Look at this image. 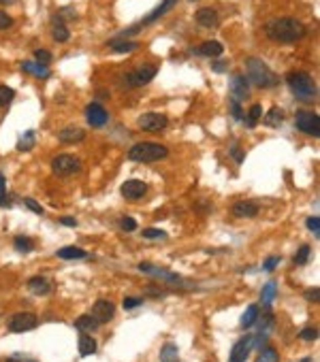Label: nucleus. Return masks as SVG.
Segmentation results:
<instances>
[{"label": "nucleus", "mask_w": 320, "mask_h": 362, "mask_svg": "<svg viewBox=\"0 0 320 362\" xmlns=\"http://www.w3.org/2000/svg\"><path fill=\"white\" fill-rule=\"evenodd\" d=\"M122 228L128 232H133V230H137V222L133 220V217H122Z\"/></svg>", "instance_id": "nucleus-46"}, {"label": "nucleus", "mask_w": 320, "mask_h": 362, "mask_svg": "<svg viewBox=\"0 0 320 362\" xmlns=\"http://www.w3.org/2000/svg\"><path fill=\"white\" fill-rule=\"evenodd\" d=\"M34 60H37V62L39 64H50L52 62V54L50 51H47V49H37V51H34Z\"/></svg>", "instance_id": "nucleus-38"}, {"label": "nucleus", "mask_w": 320, "mask_h": 362, "mask_svg": "<svg viewBox=\"0 0 320 362\" xmlns=\"http://www.w3.org/2000/svg\"><path fill=\"white\" fill-rule=\"evenodd\" d=\"M141 303H143V300H141V298H137V296H128V298H124V309H135V307H141Z\"/></svg>", "instance_id": "nucleus-43"}, {"label": "nucleus", "mask_w": 320, "mask_h": 362, "mask_svg": "<svg viewBox=\"0 0 320 362\" xmlns=\"http://www.w3.org/2000/svg\"><path fill=\"white\" fill-rule=\"evenodd\" d=\"M222 51H224V45L218 41H205V43H201V47L196 49L199 56H207V58H218V56H222Z\"/></svg>", "instance_id": "nucleus-19"}, {"label": "nucleus", "mask_w": 320, "mask_h": 362, "mask_svg": "<svg viewBox=\"0 0 320 362\" xmlns=\"http://www.w3.org/2000/svg\"><path fill=\"white\" fill-rule=\"evenodd\" d=\"M28 290H30L32 294L43 296V294L50 292V281H47L45 277H32V279L28 281Z\"/></svg>", "instance_id": "nucleus-22"}, {"label": "nucleus", "mask_w": 320, "mask_h": 362, "mask_svg": "<svg viewBox=\"0 0 320 362\" xmlns=\"http://www.w3.org/2000/svg\"><path fill=\"white\" fill-rule=\"evenodd\" d=\"M23 202H26V207L30 209V211H34V213H43V207H41V204L37 202V200H32V198H23Z\"/></svg>", "instance_id": "nucleus-45"}, {"label": "nucleus", "mask_w": 320, "mask_h": 362, "mask_svg": "<svg viewBox=\"0 0 320 362\" xmlns=\"http://www.w3.org/2000/svg\"><path fill=\"white\" fill-rule=\"evenodd\" d=\"M310 253H312V247H310V245H303V247H299L297 256H294V264H299V267H303V264L307 262V258H310Z\"/></svg>", "instance_id": "nucleus-36"}, {"label": "nucleus", "mask_w": 320, "mask_h": 362, "mask_svg": "<svg viewBox=\"0 0 320 362\" xmlns=\"http://www.w3.org/2000/svg\"><path fill=\"white\" fill-rule=\"evenodd\" d=\"M256 318H258V307L256 305H250L245 309V313L241 316V328H250L252 324H256Z\"/></svg>", "instance_id": "nucleus-29"}, {"label": "nucleus", "mask_w": 320, "mask_h": 362, "mask_svg": "<svg viewBox=\"0 0 320 362\" xmlns=\"http://www.w3.org/2000/svg\"><path fill=\"white\" fill-rule=\"evenodd\" d=\"M276 290H278L276 281H269V283H265L263 292H260V303H263L265 307H269V305H271V300H274V296H276Z\"/></svg>", "instance_id": "nucleus-31"}, {"label": "nucleus", "mask_w": 320, "mask_h": 362, "mask_svg": "<svg viewBox=\"0 0 320 362\" xmlns=\"http://www.w3.org/2000/svg\"><path fill=\"white\" fill-rule=\"evenodd\" d=\"M13 96H15V92L11 90L9 86H0V107L9 105L11 100H13Z\"/></svg>", "instance_id": "nucleus-37"}, {"label": "nucleus", "mask_w": 320, "mask_h": 362, "mask_svg": "<svg viewBox=\"0 0 320 362\" xmlns=\"http://www.w3.org/2000/svg\"><path fill=\"white\" fill-rule=\"evenodd\" d=\"M245 68H248L245 79L252 81L254 86H258V88H274L276 83H278V77L269 70V66L265 62H260V60H256V58L248 60Z\"/></svg>", "instance_id": "nucleus-4"}, {"label": "nucleus", "mask_w": 320, "mask_h": 362, "mask_svg": "<svg viewBox=\"0 0 320 362\" xmlns=\"http://www.w3.org/2000/svg\"><path fill=\"white\" fill-rule=\"evenodd\" d=\"M250 352H252V334H248L245 339L235 343L229 362H245V358L250 356Z\"/></svg>", "instance_id": "nucleus-15"}, {"label": "nucleus", "mask_w": 320, "mask_h": 362, "mask_svg": "<svg viewBox=\"0 0 320 362\" xmlns=\"http://www.w3.org/2000/svg\"><path fill=\"white\" fill-rule=\"evenodd\" d=\"M86 119H88L90 126L99 128V126H105V124H107V119H109V113H107L99 102H92V105L86 107Z\"/></svg>", "instance_id": "nucleus-14"}, {"label": "nucleus", "mask_w": 320, "mask_h": 362, "mask_svg": "<svg viewBox=\"0 0 320 362\" xmlns=\"http://www.w3.org/2000/svg\"><path fill=\"white\" fill-rule=\"evenodd\" d=\"M113 313H115L113 303H109V300L101 298V300H96V303H94L90 316H92L94 320H96L99 324H107V322H111V320H113Z\"/></svg>", "instance_id": "nucleus-12"}, {"label": "nucleus", "mask_w": 320, "mask_h": 362, "mask_svg": "<svg viewBox=\"0 0 320 362\" xmlns=\"http://www.w3.org/2000/svg\"><path fill=\"white\" fill-rule=\"evenodd\" d=\"M11 3H15V0H0V5H11Z\"/></svg>", "instance_id": "nucleus-55"}, {"label": "nucleus", "mask_w": 320, "mask_h": 362, "mask_svg": "<svg viewBox=\"0 0 320 362\" xmlns=\"http://www.w3.org/2000/svg\"><path fill=\"white\" fill-rule=\"evenodd\" d=\"M15 249L17 251H23V253H28L34 249V243L28 239V237H15Z\"/></svg>", "instance_id": "nucleus-35"}, {"label": "nucleus", "mask_w": 320, "mask_h": 362, "mask_svg": "<svg viewBox=\"0 0 320 362\" xmlns=\"http://www.w3.org/2000/svg\"><path fill=\"white\" fill-rule=\"evenodd\" d=\"M231 96H233V100H237V102H241V100H245L248 98V94H250V86H248V79L243 77V75H233L231 77Z\"/></svg>", "instance_id": "nucleus-13"}, {"label": "nucleus", "mask_w": 320, "mask_h": 362, "mask_svg": "<svg viewBox=\"0 0 320 362\" xmlns=\"http://www.w3.org/2000/svg\"><path fill=\"white\" fill-rule=\"evenodd\" d=\"M227 68H229V62H224V60H220V62L213 64V70H216V72H222V70H227Z\"/></svg>", "instance_id": "nucleus-50"}, {"label": "nucleus", "mask_w": 320, "mask_h": 362, "mask_svg": "<svg viewBox=\"0 0 320 362\" xmlns=\"http://www.w3.org/2000/svg\"><path fill=\"white\" fill-rule=\"evenodd\" d=\"M34 143H37V132H34V130H26L21 135V139L17 141V149L19 151H30L34 147Z\"/></svg>", "instance_id": "nucleus-26"}, {"label": "nucleus", "mask_w": 320, "mask_h": 362, "mask_svg": "<svg viewBox=\"0 0 320 362\" xmlns=\"http://www.w3.org/2000/svg\"><path fill=\"white\" fill-rule=\"evenodd\" d=\"M21 70H23V72H32V75H37V77H41V79L52 77L50 66L39 64V62H21Z\"/></svg>", "instance_id": "nucleus-21"}, {"label": "nucleus", "mask_w": 320, "mask_h": 362, "mask_svg": "<svg viewBox=\"0 0 320 362\" xmlns=\"http://www.w3.org/2000/svg\"><path fill=\"white\" fill-rule=\"evenodd\" d=\"M301 362H312V358H303V360H301Z\"/></svg>", "instance_id": "nucleus-56"}, {"label": "nucleus", "mask_w": 320, "mask_h": 362, "mask_svg": "<svg viewBox=\"0 0 320 362\" xmlns=\"http://www.w3.org/2000/svg\"><path fill=\"white\" fill-rule=\"evenodd\" d=\"M294 124H297V130H301L303 135H312V137L320 135V115L318 113L299 111L297 119H294Z\"/></svg>", "instance_id": "nucleus-6"}, {"label": "nucleus", "mask_w": 320, "mask_h": 362, "mask_svg": "<svg viewBox=\"0 0 320 362\" xmlns=\"http://www.w3.org/2000/svg\"><path fill=\"white\" fill-rule=\"evenodd\" d=\"M307 228L318 237L320 235V217L318 215H312V217H307Z\"/></svg>", "instance_id": "nucleus-41"}, {"label": "nucleus", "mask_w": 320, "mask_h": 362, "mask_svg": "<svg viewBox=\"0 0 320 362\" xmlns=\"http://www.w3.org/2000/svg\"><path fill=\"white\" fill-rule=\"evenodd\" d=\"M37 328V316L34 313H15L13 318L9 320V330L11 332H26V330H32Z\"/></svg>", "instance_id": "nucleus-9"}, {"label": "nucleus", "mask_w": 320, "mask_h": 362, "mask_svg": "<svg viewBox=\"0 0 320 362\" xmlns=\"http://www.w3.org/2000/svg\"><path fill=\"white\" fill-rule=\"evenodd\" d=\"M167 153H169V149L164 147V145L145 141V143L133 145V147L128 149V158L135 162H156V160L167 158Z\"/></svg>", "instance_id": "nucleus-3"}, {"label": "nucleus", "mask_w": 320, "mask_h": 362, "mask_svg": "<svg viewBox=\"0 0 320 362\" xmlns=\"http://www.w3.org/2000/svg\"><path fill=\"white\" fill-rule=\"evenodd\" d=\"M7 362H37V360H32L28 356H21V354H15V356H11Z\"/></svg>", "instance_id": "nucleus-49"}, {"label": "nucleus", "mask_w": 320, "mask_h": 362, "mask_svg": "<svg viewBox=\"0 0 320 362\" xmlns=\"http://www.w3.org/2000/svg\"><path fill=\"white\" fill-rule=\"evenodd\" d=\"M175 5H177V0H162V5L154 9V13H150V15H147L143 21H141V23H137V26L128 28V30H124V32H120V36H117V39H126L128 34H133V32L143 30V26H147V23H152V21H156V19H158V17H162L164 13H169V11H171Z\"/></svg>", "instance_id": "nucleus-5"}, {"label": "nucleus", "mask_w": 320, "mask_h": 362, "mask_svg": "<svg viewBox=\"0 0 320 362\" xmlns=\"http://www.w3.org/2000/svg\"><path fill=\"white\" fill-rule=\"evenodd\" d=\"M286 83L290 86L292 94L303 102H312L316 98V83L312 75H307L305 70H294L286 75Z\"/></svg>", "instance_id": "nucleus-2"}, {"label": "nucleus", "mask_w": 320, "mask_h": 362, "mask_svg": "<svg viewBox=\"0 0 320 362\" xmlns=\"http://www.w3.org/2000/svg\"><path fill=\"white\" fill-rule=\"evenodd\" d=\"M58 139H60L62 143H79V141H84V139H86V130L68 126V128L60 130V135H58Z\"/></svg>", "instance_id": "nucleus-20"}, {"label": "nucleus", "mask_w": 320, "mask_h": 362, "mask_svg": "<svg viewBox=\"0 0 320 362\" xmlns=\"http://www.w3.org/2000/svg\"><path fill=\"white\" fill-rule=\"evenodd\" d=\"M52 36L58 41V43H64L68 41V28L64 26V23L60 19H54V30H52Z\"/></svg>", "instance_id": "nucleus-30"}, {"label": "nucleus", "mask_w": 320, "mask_h": 362, "mask_svg": "<svg viewBox=\"0 0 320 362\" xmlns=\"http://www.w3.org/2000/svg\"><path fill=\"white\" fill-rule=\"evenodd\" d=\"M139 271L141 273H147V275H154V277H160V279H167V281H180V277H177L175 273H169V271H164V269H158V267H154V264L150 262H141L139 264Z\"/></svg>", "instance_id": "nucleus-16"}, {"label": "nucleus", "mask_w": 320, "mask_h": 362, "mask_svg": "<svg viewBox=\"0 0 320 362\" xmlns=\"http://www.w3.org/2000/svg\"><path fill=\"white\" fill-rule=\"evenodd\" d=\"M169 124V119L167 115H162V113H156V111H150V113H143L139 119H137V126L141 130H145V132H160L164 130Z\"/></svg>", "instance_id": "nucleus-8"}, {"label": "nucleus", "mask_w": 320, "mask_h": 362, "mask_svg": "<svg viewBox=\"0 0 320 362\" xmlns=\"http://www.w3.org/2000/svg\"><path fill=\"white\" fill-rule=\"evenodd\" d=\"M13 26V19H11V15H7L5 11H0V30H7Z\"/></svg>", "instance_id": "nucleus-42"}, {"label": "nucleus", "mask_w": 320, "mask_h": 362, "mask_svg": "<svg viewBox=\"0 0 320 362\" xmlns=\"http://www.w3.org/2000/svg\"><path fill=\"white\" fill-rule=\"evenodd\" d=\"M160 362H180V349L175 343H164L160 349Z\"/></svg>", "instance_id": "nucleus-23"}, {"label": "nucleus", "mask_w": 320, "mask_h": 362, "mask_svg": "<svg viewBox=\"0 0 320 362\" xmlns=\"http://www.w3.org/2000/svg\"><path fill=\"white\" fill-rule=\"evenodd\" d=\"M141 235H143L145 239H164V237H167V232L158 230V228H145V230L141 232Z\"/></svg>", "instance_id": "nucleus-40"}, {"label": "nucleus", "mask_w": 320, "mask_h": 362, "mask_svg": "<svg viewBox=\"0 0 320 362\" xmlns=\"http://www.w3.org/2000/svg\"><path fill=\"white\" fill-rule=\"evenodd\" d=\"M231 109H233V117H235V119H243V113H241L239 102L233 100V98H231Z\"/></svg>", "instance_id": "nucleus-47"}, {"label": "nucleus", "mask_w": 320, "mask_h": 362, "mask_svg": "<svg viewBox=\"0 0 320 362\" xmlns=\"http://www.w3.org/2000/svg\"><path fill=\"white\" fill-rule=\"evenodd\" d=\"M154 75H156V66H141L133 72H128L124 79H126L128 86L137 88V86H145V83H150L154 79Z\"/></svg>", "instance_id": "nucleus-10"}, {"label": "nucleus", "mask_w": 320, "mask_h": 362, "mask_svg": "<svg viewBox=\"0 0 320 362\" xmlns=\"http://www.w3.org/2000/svg\"><path fill=\"white\" fill-rule=\"evenodd\" d=\"M318 288H314V290H307V292H305V298L307 300H310V303H318Z\"/></svg>", "instance_id": "nucleus-48"}, {"label": "nucleus", "mask_w": 320, "mask_h": 362, "mask_svg": "<svg viewBox=\"0 0 320 362\" xmlns=\"http://www.w3.org/2000/svg\"><path fill=\"white\" fill-rule=\"evenodd\" d=\"M265 32L271 41H280V43H294L305 36L307 28L299 19L294 17H280V19H274L269 21L265 26Z\"/></svg>", "instance_id": "nucleus-1"}, {"label": "nucleus", "mask_w": 320, "mask_h": 362, "mask_svg": "<svg viewBox=\"0 0 320 362\" xmlns=\"http://www.w3.org/2000/svg\"><path fill=\"white\" fill-rule=\"evenodd\" d=\"M263 117V107L260 105H252L250 107V111H248V117H245V124L250 126V128H254L256 124H258V119Z\"/></svg>", "instance_id": "nucleus-33"}, {"label": "nucleus", "mask_w": 320, "mask_h": 362, "mask_svg": "<svg viewBox=\"0 0 320 362\" xmlns=\"http://www.w3.org/2000/svg\"><path fill=\"white\" fill-rule=\"evenodd\" d=\"M218 13L213 9H201V11H196V23L201 28H216L218 26Z\"/></svg>", "instance_id": "nucleus-17"}, {"label": "nucleus", "mask_w": 320, "mask_h": 362, "mask_svg": "<svg viewBox=\"0 0 320 362\" xmlns=\"http://www.w3.org/2000/svg\"><path fill=\"white\" fill-rule=\"evenodd\" d=\"M81 168V160L77 156H70V153H60L56 156L54 162H52V171L56 175H70V173H77Z\"/></svg>", "instance_id": "nucleus-7"}, {"label": "nucleus", "mask_w": 320, "mask_h": 362, "mask_svg": "<svg viewBox=\"0 0 320 362\" xmlns=\"http://www.w3.org/2000/svg\"><path fill=\"white\" fill-rule=\"evenodd\" d=\"M60 222H62V224H64V226H73V228H75V226H77V222H75V220H73V217H62V220H60Z\"/></svg>", "instance_id": "nucleus-54"}, {"label": "nucleus", "mask_w": 320, "mask_h": 362, "mask_svg": "<svg viewBox=\"0 0 320 362\" xmlns=\"http://www.w3.org/2000/svg\"><path fill=\"white\" fill-rule=\"evenodd\" d=\"M58 258H62V260H81V258H86V251L79 249V247H62L60 251H58Z\"/></svg>", "instance_id": "nucleus-28"}, {"label": "nucleus", "mask_w": 320, "mask_h": 362, "mask_svg": "<svg viewBox=\"0 0 320 362\" xmlns=\"http://www.w3.org/2000/svg\"><path fill=\"white\" fill-rule=\"evenodd\" d=\"M109 47L117 54H128V51L137 49V43L135 41H126V39H113V41H109Z\"/></svg>", "instance_id": "nucleus-27"}, {"label": "nucleus", "mask_w": 320, "mask_h": 362, "mask_svg": "<svg viewBox=\"0 0 320 362\" xmlns=\"http://www.w3.org/2000/svg\"><path fill=\"white\" fill-rule=\"evenodd\" d=\"M122 196L126 200H139V198H143L145 196V192H147V186H145V181H139V179H128L124 181V186H122Z\"/></svg>", "instance_id": "nucleus-11"}, {"label": "nucleus", "mask_w": 320, "mask_h": 362, "mask_svg": "<svg viewBox=\"0 0 320 362\" xmlns=\"http://www.w3.org/2000/svg\"><path fill=\"white\" fill-rule=\"evenodd\" d=\"M299 339L301 341H316L318 339V328H303L299 332Z\"/></svg>", "instance_id": "nucleus-39"}, {"label": "nucleus", "mask_w": 320, "mask_h": 362, "mask_svg": "<svg viewBox=\"0 0 320 362\" xmlns=\"http://www.w3.org/2000/svg\"><path fill=\"white\" fill-rule=\"evenodd\" d=\"M278 264H280V256H269L263 267H265V271H276Z\"/></svg>", "instance_id": "nucleus-44"}, {"label": "nucleus", "mask_w": 320, "mask_h": 362, "mask_svg": "<svg viewBox=\"0 0 320 362\" xmlns=\"http://www.w3.org/2000/svg\"><path fill=\"white\" fill-rule=\"evenodd\" d=\"M94 352H96V341H94L90 334H81L79 337V354L86 358V356H92Z\"/></svg>", "instance_id": "nucleus-24"}, {"label": "nucleus", "mask_w": 320, "mask_h": 362, "mask_svg": "<svg viewBox=\"0 0 320 362\" xmlns=\"http://www.w3.org/2000/svg\"><path fill=\"white\" fill-rule=\"evenodd\" d=\"M231 153L235 156V160H237V162H243V158H245V156H243L239 149H237V147H231Z\"/></svg>", "instance_id": "nucleus-51"}, {"label": "nucleus", "mask_w": 320, "mask_h": 362, "mask_svg": "<svg viewBox=\"0 0 320 362\" xmlns=\"http://www.w3.org/2000/svg\"><path fill=\"white\" fill-rule=\"evenodd\" d=\"M75 326H77V328L81 330V332H86V334H90V332H94V330H96L99 328V322L96 320H94L92 316H81V318H77V322H75Z\"/></svg>", "instance_id": "nucleus-25"}, {"label": "nucleus", "mask_w": 320, "mask_h": 362, "mask_svg": "<svg viewBox=\"0 0 320 362\" xmlns=\"http://www.w3.org/2000/svg\"><path fill=\"white\" fill-rule=\"evenodd\" d=\"M145 292H147V294H152V296H164L162 290H156V288H147Z\"/></svg>", "instance_id": "nucleus-53"}, {"label": "nucleus", "mask_w": 320, "mask_h": 362, "mask_svg": "<svg viewBox=\"0 0 320 362\" xmlns=\"http://www.w3.org/2000/svg\"><path fill=\"white\" fill-rule=\"evenodd\" d=\"M258 213V207L250 200H239L233 204V215L235 217H254Z\"/></svg>", "instance_id": "nucleus-18"}, {"label": "nucleus", "mask_w": 320, "mask_h": 362, "mask_svg": "<svg viewBox=\"0 0 320 362\" xmlns=\"http://www.w3.org/2000/svg\"><path fill=\"white\" fill-rule=\"evenodd\" d=\"M7 194V188H5V175L0 173V198H3Z\"/></svg>", "instance_id": "nucleus-52"}, {"label": "nucleus", "mask_w": 320, "mask_h": 362, "mask_svg": "<svg viewBox=\"0 0 320 362\" xmlns=\"http://www.w3.org/2000/svg\"><path fill=\"white\" fill-rule=\"evenodd\" d=\"M282 119H284V111H282V109H278V107H274L269 111V115L265 117V124L267 126H278V124H282Z\"/></svg>", "instance_id": "nucleus-34"}, {"label": "nucleus", "mask_w": 320, "mask_h": 362, "mask_svg": "<svg viewBox=\"0 0 320 362\" xmlns=\"http://www.w3.org/2000/svg\"><path fill=\"white\" fill-rule=\"evenodd\" d=\"M256 362H280V354L274 347H263L256 356Z\"/></svg>", "instance_id": "nucleus-32"}]
</instances>
